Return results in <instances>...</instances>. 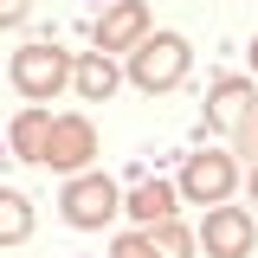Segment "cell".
<instances>
[{
    "instance_id": "obj_1",
    "label": "cell",
    "mask_w": 258,
    "mask_h": 258,
    "mask_svg": "<svg viewBox=\"0 0 258 258\" xmlns=\"http://www.w3.org/2000/svg\"><path fill=\"white\" fill-rule=\"evenodd\" d=\"M181 71H187V39H181V32H155V39H142L136 58H129V78H136L142 91H168V84H181Z\"/></svg>"
},
{
    "instance_id": "obj_6",
    "label": "cell",
    "mask_w": 258,
    "mask_h": 258,
    "mask_svg": "<svg viewBox=\"0 0 258 258\" xmlns=\"http://www.w3.org/2000/svg\"><path fill=\"white\" fill-rule=\"evenodd\" d=\"M142 26H149L142 0H116V7L103 13V26H97V52H123L129 39H142Z\"/></svg>"
},
{
    "instance_id": "obj_7",
    "label": "cell",
    "mask_w": 258,
    "mask_h": 258,
    "mask_svg": "<svg viewBox=\"0 0 258 258\" xmlns=\"http://www.w3.org/2000/svg\"><path fill=\"white\" fill-rule=\"evenodd\" d=\"M84 155H91V123H84V116H64V123H52L45 161H52V168H78Z\"/></svg>"
},
{
    "instance_id": "obj_2",
    "label": "cell",
    "mask_w": 258,
    "mask_h": 258,
    "mask_svg": "<svg viewBox=\"0 0 258 258\" xmlns=\"http://www.w3.org/2000/svg\"><path fill=\"white\" fill-rule=\"evenodd\" d=\"M64 78H71V64H64L58 45H26V52H13V91L32 97V103H45Z\"/></svg>"
},
{
    "instance_id": "obj_5",
    "label": "cell",
    "mask_w": 258,
    "mask_h": 258,
    "mask_svg": "<svg viewBox=\"0 0 258 258\" xmlns=\"http://www.w3.org/2000/svg\"><path fill=\"white\" fill-rule=\"evenodd\" d=\"M181 187H187L194 200H207V207H213V200H226V187H232V161L213 155V149H207V155H194L187 174H181Z\"/></svg>"
},
{
    "instance_id": "obj_11",
    "label": "cell",
    "mask_w": 258,
    "mask_h": 258,
    "mask_svg": "<svg viewBox=\"0 0 258 258\" xmlns=\"http://www.w3.org/2000/svg\"><path fill=\"white\" fill-rule=\"evenodd\" d=\"M26 226H32L26 200H20V194H7V187H0V239H26Z\"/></svg>"
},
{
    "instance_id": "obj_3",
    "label": "cell",
    "mask_w": 258,
    "mask_h": 258,
    "mask_svg": "<svg viewBox=\"0 0 258 258\" xmlns=\"http://www.w3.org/2000/svg\"><path fill=\"white\" fill-rule=\"evenodd\" d=\"M110 213H116V187H110L103 174H84V181L64 187V220L71 226H103Z\"/></svg>"
},
{
    "instance_id": "obj_10",
    "label": "cell",
    "mask_w": 258,
    "mask_h": 258,
    "mask_svg": "<svg viewBox=\"0 0 258 258\" xmlns=\"http://www.w3.org/2000/svg\"><path fill=\"white\" fill-rule=\"evenodd\" d=\"M78 91L91 97V103H103V97L116 91V64L103 58V52H97V58H84V64H78Z\"/></svg>"
},
{
    "instance_id": "obj_4",
    "label": "cell",
    "mask_w": 258,
    "mask_h": 258,
    "mask_svg": "<svg viewBox=\"0 0 258 258\" xmlns=\"http://www.w3.org/2000/svg\"><path fill=\"white\" fill-rule=\"evenodd\" d=\"M207 258H245L252 252V213H239V207H220V213H207Z\"/></svg>"
},
{
    "instance_id": "obj_13",
    "label": "cell",
    "mask_w": 258,
    "mask_h": 258,
    "mask_svg": "<svg viewBox=\"0 0 258 258\" xmlns=\"http://www.w3.org/2000/svg\"><path fill=\"white\" fill-rule=\"evenodd\" d=\"M26 20V0H0V26H20Z\"/></svg>"
},
{
    "instance_id": "obj_12",
    "label": "cell",
    "mask_w": 258,
    "mask_h": 258,
    "mask_svg": "<svg viewBox=\"0 0 258 258\" xmlns=\"http://www.w3.org/2000/svg\"><path fill=\"white\" fill-rule=\"evenodd\" d=\"M161 258H187V239H181L174 226H161Z\"/></svg>"
},
{
    "instance_id": "obj_9",
    "label": "cell",
    "mask_w": 258,
    "mask_h": 258,
    "mask_svg": "<svg viewBox=\"0 0 258 258\" xmlns=\"http://www.w3.org/2000/svg\"><path fill=\"white\" fill-rule=\"evenodd\" d=\"M168 207H174V187H168V181H142V187L129 194V213H136V220H168Z\"/></svg>"
},
{
    "instance_id": "obj_8",
    "label": "cell",
    "mask_w": 258,
    "mask_h": 258,
    "mask_svg": "<svg viewBox=\"0 0 258 258\" xmlns=\"http://www.w3.org/2000/svg\"><path fill=\"white\" fill-rule=\"evenodd\" d=\"M45 142H52V116H45V110H26V116L13 123V149L26 161H45Z\"/></svg>"
}]
</instances>
